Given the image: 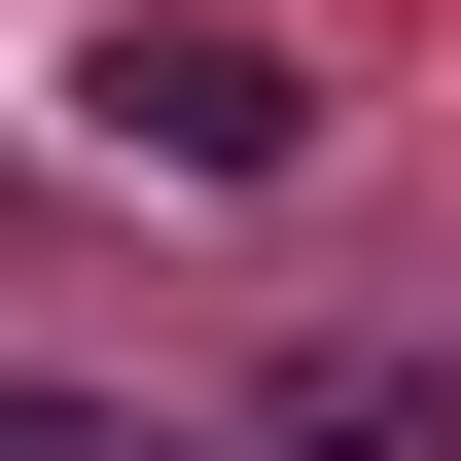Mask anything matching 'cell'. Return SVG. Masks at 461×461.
I'll list each match as a JSON object with an SVG mask.
<instances>
[{"instance_id": "6da1fadb", "label": "cell", "mask_w": 461, "mask_h": 461, "mask_svg": "<svg viewBox=\"0 0 461 461\" xmlns=\"http://www.w3.org/2000/svg\"><path fill=\"white\" fill-rule=\"evenodd\" d=\"M71 142L177 177V213H249V177H320V71H285V36H213V0H107V36H71Z\"/></svg>"}, {"instance_id": "3957f363", "label": "cell", "mask_w": 461, "mask_h": 461, "mask_svg": "<svg viewBox=\"0 0 461 461\" xmlns=\"http://www.w3.org/2000/svg\"><path fill=\"white\" fill-rule=\"evenodd\" d=\"M0 461H249V426H107V391H0Z\"/></svg>"}, {"instance_id": "7a4b0ae2", "label": "cell", "mask_w": 461, "mask_h": 461, "mask_svg": "<svg viewBox=\"0 0 461 461\" xmlns=\"http://www.w3.org/2000/svg\"><path fill=\"white\" fill-rule=\"evenodd\" d=\"M249 461H461V391H426V355H285V426H249Z\"/></svg>"}]
</instances>
